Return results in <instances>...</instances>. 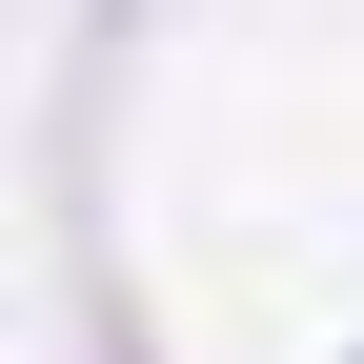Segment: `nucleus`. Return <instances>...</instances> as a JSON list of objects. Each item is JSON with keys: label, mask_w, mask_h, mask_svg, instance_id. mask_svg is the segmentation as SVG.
Returning a JSON list of instances; mask_svg holds the SVG:
<instances>
[{"label": "nucleus", "mask_w": 364, "mask_h": 364, "mask_svg": "<svg viewBox=\"0 0 364 364\" xmlns=\"http://www.w3.org/2000/svg\"><path fill=\"white\" fill-rule=\"evenodd\" d=\"M344 364H364V344H344Z\"/></svg>", "instance_id": "f257e3e1"}]
</instances>
